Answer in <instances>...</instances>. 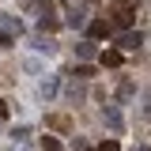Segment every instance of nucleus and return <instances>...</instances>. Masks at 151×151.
<instances>
[{
    "mask_svg": "<svg viewBox=\"0 0 151 151\" xmlns=\"http://www.w3.org/2000/svg\"><path fill=\"white\" fill-rule=\"evenodd\" d=\"M0 117H8V102L4 98H0Z\"/></svg>",
    "mask_w": 151,
    "mask_h": 151,
    "instance_id": "nucleus-19",
    "label": "nucleus"
},
{
    "mask_svg": "<svg viewBox=\"0 0 151 151\" xmlns=\"http://www.w3.org/2000/svg\"><path fill=\"white\" fill-rule=\"evenodd\" d=\"M136 8H140V0H113V23L117 27H132Z\"/></svg>",
    "mask_w": 151,
    "mask_h": 151,
    "instance_id": "nucleus-1",
    "label": "nucleus"
},
{
    "mask_svg": "<svg viewBox=\"0 0 151 151\" xmlns=\"http://www.w3.org/2000/svg\"><path fill=\"white\" fill-rule=\"evenodd\" d=\"M140 45H144V34H140V30L117 34V49H121V53H132V49H140Z\"/></svg>",
    "mask_w": 151,
    "mask_h": 151,
    "instance_id": "nucleus-3",
    "label": "nucleus"
},
{
    "mask_svg": "<svg viewBox=\"0 0 151 151\" xmlns=\"http://www.w3.org/2000/svg\"><path fill=\"white\" fill-rule=\"evenodd\" d=\"M102 64H106V68H117V64H121V49H106V53H102Z\"/></svg>",
    "mask_w": 151,
    "mask_h": 151,
    "instance_id": "nucleus-12",
    "label": "nucleus"
},
{
    "mask_svg": "<svg viewBox=\"0 0 151 151\" xmlns=\"http://www.w3.org/2000/svg\"><path fill=\"white\" fill-rule=\"evenodd\" d=\"M144 121L151 125V91H144Z\"/></svg>",
    "mask_w": 151,
    "mask_h": 151,
    "instance_id": "nucleus-17",
    "label": "nucleus"
},
{
    "mask_svg": "<svg viewBox=\"0 0 151 151\" xmlns=\"http://www.w3.org/2000/svg\"><path fill=\"white\" fill-rule=\"evenodd\" d=\"M57 91H60V79H57V76H42V79H38V98H42V102H53L57 98Z\"/></svg>",
    "mask_w": 151,
    "mask_h": 151,
    "instance_id": "nucleus-2",
    "label": "nucleus"
},
{
    "mask_svg": "<svg viewBox=\"0 0 151 151\" xmlns=\"http://www.w3.org/2000/svg\"><path fill=\"white\" fill-rule=\"evenodd\" d=\"M38 30H42V34H45V30H57V12L49 8V4H45L42 15H38Z\"/></svg>",
    "mask_w": 151,
    "mask_h": 151,
    "instance_id": "nucleus-5",
    "label": "nucleus"
},
{
    "mask_svg": "<svg viewBox=\"0 0 151 151\" xmlns=\"http://www.w3.org/2000/svg\"><path fill=\"white\" fill-rule=\"evenodd\" d=\"M23 68H27V72H34V76H45V64H42L38 57H27V60H23Z\"/></svg>",
    "mask_w": 151,
    "mask_h": 151,
    "instance_id": "nucleus-11",
    "label": "nucleus"
},
{
    "mask_svg": "<svg viewBox=\"0 0 151 151\" xmlns=\"http://www.w3.org/2000/svg\"><path fill=\"white\" fill-rule=\"evenodd\" d=\"M117 98H121V102L136 98V83H132V79H121V87H117Z\"/></svg>",
    "mask_w": 151,
    "mask_h": 151,
    "instance_id": "nucleus-9",
    "label": "nucleus"
},
{
    "mask_svg": "<svg viewBox=\"0 0 151 151\" xmlns=\"http://www.w3.org/2000/svg\"><path fill=\"white\" fill-rule=\"evenodd\" d=\"M68 102H72V106H76V102H83V87H76V79L68 83Z\"/></svg>",
    "mask_w": 151,
    "mask_h": 151,
    "instance_id": "nucleus-13",
    "label": "nucleus"
},
{
    "mask_svg": "<svg viewBox=\"0 0 151 151\" xmlns=\"http://www.w3.org/2000/svg\"><path fill=\"white\" fill-rule=\"evenodd\" d=\"M98 151H121V147H117V140H102V147H98Z\"/></svg>",
    "mask_w": 151,
    "mask_h": 151,
    "instance_id": "nucleus-18",
    "label": "nucleus"
},
{
    "mask_svg": "<svg viewBox=\"0 0 151 151\" xmlns=\"http://www.w3.org/2000/svg\"><path fill=\"white\" fill-rule=\"evenodd\" d=\"M76 57H79V60H91L94 57V42L91 38H87V42H76Z\"/></svg>",
    "mask_w": 151,
    "mask_h": 151,
    "instance_id": "nucleus-8",
    "label": "nucleus"
},
{
    "mask_svg": "<svg viewBox=\"0 0 151 151\" xmlns=\"http://www.w3.org/2000/svg\"><path fill=\"white\" fill-rule=\"evenodd\" d=\"M76 79H91V76H94V68H91V64H76Z\"/></svg>",
    "mask_w": 151,
    "mask_h": 151,
    "instance_id": "nucleus-15",
    "label": "nucleus"
},
{
    "mask_svg": "<svg viewBox=\"0 0 151 151\" xmlns=\"http://www.w3.org/2000/svg\"><path fill=\"white\" fill-rule=\"evenodd\" d=\"M87 23V8H72L68 12V27H83Z\"/></svg>",
    "mask_w": 151,
    "mask_h": 151,
    "instance_id": "nucleus-10",
    "label": "nucleus"
},
{
    "mask_svg": "<svg viewBox=\"0 0 151 151\" xmlns=\"http://www.w3.org/2000/svg\"><path fill=\"white\" fill-rule=\"evenodd\" d=\"M34 49H38V53H45V57H53V53H57V42H53V38H45V34H38V38H34Z\"/></svg>",
    "mask_w": 151,
    "mask_h": 151,
    "instance_id": "nucleus-7",
    "label": "nucleus"
},
{
    "mask_svg": "<svg viewBox=\"0 0 151 151\" xmlns=\"http://www.w3.org/2000/svg\"><path fill=\"white\" fill-rule=\"evenodd\" d=\"M102 121H106L110 132H117V136L125 132V121H121V110H117V106H102Z\"/></svg>",
    "mask_w": 151,
    "mask_h": 151,
    "instance_id": "nucleus-4",
    "label": "nucleus"
},
{
    "mask_svg": "<svg viewBox=\"0 0 151 151\" xmlns=\"http://www.w3.org/2000/svg\"><path fill=\"white\" fill-rule=\"evenodd\" d=\"M42 151H60V144H57V136H42Z\"/></svg>",
    "mask_w": 151,
    "mask_h": 151,
    "instance_id": "nucleus-16",
    "label": "nucleus"
},
{
    "mask_svg": "<svg viewBox=\"0 0 151 151\" xmlns=\"http://www.w3.org/2000/svg\"><path fill=\"white\" fill-rule=\"evenodd\" d=\"M87 34H91V42L94 38H106L110 34V23H106V19H91V23H87Z\"/></svg>",
    "mask_w": 151,
    "mask_h": 151,
    "instance_id": "nucleus-6",
    "label": "nucleus"
},
{
    "mask_svg": "<svg viewBox=\"0 0 151 151\" xmlns=\"http://www.w3.org/2000/svg\"><path fill=\"white\" fill-rule=\"evenodd\" d=\"M49 129H60V132H68V129H72V121H68V117H49Z\"/></svg>",
    "mask_w": 151,
    "mask_h": 151,
    "instance_id": "nucleus-14",
    "label": "nucleus"
}]
</instances>
